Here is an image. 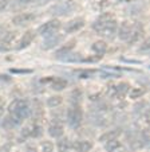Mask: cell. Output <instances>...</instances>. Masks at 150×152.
Returning <instances> with one entry per match:
<instances>
[{
    "instance_id": "10",
    "label": "cell",
    "mask_w": 150,
    "mask_h": 152,
    "mask_svg": "<svg viewBox=\"0 0 150 152\" xmlns=\"http://www.w3.org/2000/svg\"><path fill=\"white\" fill-rule=\"evenodd\" d=\"M34 37H35V34H34V31H31V30L27 31L26 34H23L22 39H20V42H19V46H17V50H22V49L28 47L32 43V40H34Z\"/></svg>"
},
{
    "instance_id": "9",
    "label": "cell",
    "mask_w": 150,
    "mask_h": 152,
    "mask_svg": "<svg viewBox=\"0 0 150 152\" xmlns=\"http://www.w3.org/2000/svg\"><path fill=\"white\" fill-rule=\"evenodd\" d=\"M143 35V26L141 23H137L133 26V30H131L130 38H129V42L130 43H136L139 40V38H142Z\"/></svg>"
},
{
    "instance_id": "4",
    "label": "cell",
    "mask_w": 150,
    "mask_h": 152,
    "mask_svg": "<svg viewBox=\"0 0 150 152\" xmlns=\"http://www.w3.org/2000/svg\"><path fill=\"white\" fill-rule=\"evenodd\" d=\"M62 35H58V34H52L50 37H47V39L44 40V43L42 45V49L43 50H50V49H54L57 45H59V42L62 40Z\"/></svg>"
},
{
    "instance_id": "2",
    "label": "cell",
    "mask_w": 150,
    "mask_h": 152,
    "mask_svg": "<svg viewBox=\"0 0 150 152\" xmlns=\"http://www.w3.org/2000/svg\"><path fill=\"white\" fill-rule=\"evenodd\" d=\"M59 28H60V22L57 19H52V20H48V22L43 23L42 26L39 27L38 32H39L42 37H50V35L55 34Z\"/></svg>"
},
{
    "instance_id": "31",
    "label": "cell",
    "mask_w": 150,
    "mask_h": 152,
    "mask_svg": "<svg viewBox=\"0 0 150 152\" xmlns=\"http://www.w3.org/2000/svg\"><path fill=\"white\" fill-rule=\"evenodd\" d=\"M12 73H31V70H17V69H12Z\"/></svg>"
},
{
    "instance_id": "18",
    "label": "cell",
    "mask_w": 150,
    "mask_h": 152,
    "mask_svg": "<svg viewBox=\"0 0 150 152\" xmlns=\"http://www.w3.org/2000/svg\"><path fill=\"white\" fill-rule=\"evenodd\" d=\"M51 86L54 90H63L67 86V81L63 78H54L51 80Z\"/></svg>"
},
{
    "instance_id": "13",
    "label": "cell",
    "mask_w": 150,
    "mask_h": 152,
    "mask_svg": "<svg viewBox=\"0 0 150 152\" xmlns=\"http://www.w3.org/2000/svg\"><path fill=\"white\" fill-rule=\"evenodd\" d=\"M122 133L121 129H113V131H107L106 133H103L101 137H99V141H102V143H106V141H110V140H115L119 135Z\"/></svg>"
},
{
    "instance_id": "25",
    "label": "cell",
    "mask_w": 150,
    "mask_h": 152,
    "mask_svg": "<svg viewBox=\"0 0 150 152\" xmlns=\"http://www.w3.org/2000/svg\"><path fill=\"white\" fill-rule=\"evenodd\" d=\"M40 133H42V128H40V126H38V125L31 126V131H30V136L38 137V136H40Z\"/></svg>"
},
{
    "instance_id": "7",
    "label": "cell",
    "mask_w": 150,
    "mask_h": 152,
    "mask_svg": "<svg viewBox=\"0 0 150 152\" xmlns=\"http://www.w3.org/2000/svg\"><path fill=\"white\" fill-rule=\"evenodd\" d=\"M72 8H74L72 3H70V1H64V3L54 7L51 11H52V14H55V15H67V14H70V11Z\"/></svg>"
},
{
    "instance_id": "22",
    "label": "cell",
    "mask_w": 150,
    "mask_h": 152,
    "mask_svg": "<svg viewBox=\"0 0 150 152\" xmlns=\"http://www.w3.org/2000/svg\"><path fill=\"white\" fill-rule=\"evenodd\" d=\"M70 147H71V144H70V141H68L67 137L59 140V143H58V148H59L60 152H66L68 148H70Z\"/></svg>"
},
{
    "instance_id": "5",
    "label": "cell",
    "mask_w": 150,
    "mask_h": 152,
    "mask_svg": "<svg viewBox=\"0 0 150 152\" xmlns=\"http://www.w3.org/2000/svg\"><path fill=\"white\" fill-rule=\"evenodd\" d=\"M34 19L35 16L32 14H20V15H16L12 19V23L16 24V26H26V24H28Z\"/></svg>"
},
{
    "instance_id": "16",
    "label": "cell",
    "mask_w": 150,
    "mask_h": 152,
    "mask_svg": "<svg viewBox=\"0 0 150 152\" xmlns=\"http://www.w3.org/2000/svg\"><path fill=\"white\" fill-rule=\"evenodd\" d=\"M75 45H77V42L75 40H70V42L67 43V45H64V46L62 47V49H59L57 53H55V55H57L58 58H60V57H63V55H67L68 53L71 51V50L75 47Z\"/></svg>"
},
{
    "instance_id": "30",
    "label": "cell",
    "mask_w": 150,
    "mask_h": 152,
    "mask_svg": "<svg viewBox=\"0 0 150 152\" xmlns=\"http://www.w3.org/2000/svg\"><path fill=\"white\" fill-rule=\"evenodd\" d=\"M147 49H149V40H145V43H143V45H142L141 50H142V51H146Z\"/></svg>"
},
{
    "instance_id": "17",
    "label": "cell",
    "mask_w": 150,
    "mask_h": 152,
    "mask_svg": "<svg viewBox=\"0 0 150 152\" xmlns=\"http://www.w3.org/2000/svg\"><path fill=\"white\" fill-rule=\"evenodd\" d=\"M48 133H50V136H52V137H60V136L63 135V126L58 123L51 124L50 128H48Z\"/></svg>"
},
{
    "instance_id": "1",
    "label": "cell",
    "mask_w": 150,
    "mask_h": 152,
    "mask_svg": "<svg viewBox=\"0 0 150 152\" xmlns=\"http://www.w3.org/2000/svg\"><path fill=\"white\" fill-rule=\"evenodd\" d=\"M82 120H83V112L80 109L79 105H75L72 109L68 110L67 113V121L72 128H77L82 124Z\"/></svg>"
},
{
    "instance_id": "26",
    "label": "cell",
    "mask_w": 150,
    "mask_h": 152,
    "mask_svg": "<svg viewBox=\"0 0 150 152\" xmlns=\"http://www.w3.org/2000/svg\"><path fill=\"white\" fill-rule=\"evenodd\" d=\"M141 136H142V140H143V145H147V144H149V140H150V137H149V129L145 128L143 131L141 132Z\"/></svg>"
},
{
    "instance_id": "14",
    "label": "cell",
    "mask_w": 150,
    "mask_h": 152,
    "mask_svg": "<svg viewBox=\"0 0 150 152\" xmlns=\"http://www.w3.org/2000/svg\"><path fill=\"white\" fill-rule=\"evenodd\" d=\"M105 148H106V151H107V152H123L125 151L123 145H122L119 141H117V139H115V140L106 141Z\"/></svg>"
},
{
    "instance_id": "32",
    "label": "cell",
    "mask_w": 150,
    "mask_h": 152,
    "mask_svg": "<svg viewBox=\"0 0 150 152\" xmlns=\"http://www.w3.org/2000/svg\"><path fill=\"white\" fill-rule=\"evenodd\" d=\"M26 152H36V151H35V148H31V147H28Z\"/></svg>"
},
{
    "instance_id": "34",
    "label": "cell",
    "mask_w": 150,
    "mask_h": 152,
    "mask_svg": "<svg viewBox=\"0 0 150 152\" xmlns=\"http://www.w3.org/2000/svg\"><path fill=\"white\" fill-rule=\"evenodd\" d=\"M20 1H24V3H28V1H31V0H20Z\"/></svg>"
},
{
    "instance_id": "21",
    "label": "cell",
    "mask_w": 150,
    "mask_h": 152,
    "mask_svg": "<svg viewBox=\"0 0 150 152\" xmlns=\"http://www.w3.org/2000/svg\"><path fill=\"white\" fill-rule=\"evenodd\" d=\"M59 59L66 61V62H79V61H83L80 58V54H70V53L67 55H64V57H60Z\"/></svg>"
},
{
    "instance_id": "6",
    "label": "cell",
    "mask_w": 150,
    "mask_h": 152,
    "mask_svg": "<svg viewBox=\"0 0 150 152\" xmlns=\"http://www.w3.org/2000/svg\"><path fill=\"white\" fill-rule=\"evenodd\" d=\"M115 31H117V22H115L114 18H111L107 23H106L105 28H103V31H102V34L101 35L109 38V39H111V38L114 37V34H115Z\"/></svg>"
},
{
    "instance_id": "20",
    "label": "cell",
    "mask_w": 150,
    "mask_h": 152,
    "mask_svg": "<svg viewBox=\"0 0 150 152\" xmlns=\"http://www.w3.org/2000/svg\"><path fill=\"white\" fill-rule=\"evenodd\" d=\"M129 83H126V82H121L119 85H117L115 86V93L117 94H119V96H125L126 93L129 92Z\"/></svg>"
},
{
    "instance_id": "12",
    "label": "cell",
    "mask_w": 150,
    "mask_h": 152,
    "mask_svg": "<svg viewBox=\"0 0 150 152\" xmlns=\"http://www.w3.org/2000/svg\"><path fill=\"white\" fill-rule=\"evenodd\" d=\"M72 147L77 152H88L93 148V144H91V141H87V140H79V141H75L72 144Z\"/></svg>"
},
{
    "instance_id": "3",
    "label": "cell",
    "mask_w": 150,
    "mask_h": 152,
    "mask_svg": "<svg viewBox=\"0 0 150 152\" xmlns=\"http://www.w3.org/2000/svg\"><path fill=\"white\" fill-rule=\"evenodd\" d=\"M83 26H85V19H83V18H77V19L68 22V23L66 24L64 30H66V32H68V34H72V32L80 30Z\"/></svg>"
},
{
    "instance_id": "29",
    "label": "cell",
    "mask_w": 150,
    "mask_h": 152,
    "mask_svg": "<svg viewBox=\"0 0 150 152\" xmlns=\"http://www.w3.org/2000/svg\"><path fill=\"white\" fill-rule=\"evenodd\" d=\"M11 147H12V145H11V143L6 144V145H4V147H1V148H0V152H7L9 148H11Z\"/></svg>"
},
{
    "instance_id": "36",
    "label": "cell",
    "mask_w": 150,
    "mask_h": 152,
    "mask_svg": "<svg viewBox=\"0 0 150 152\" xmlns=\"http://www.w3.org/2000/svg\"><path fill=\"white\" fill-rule=\"evenodd\" d=\"M123 1H130V0H123Z\"/></svg>"
},
{
    "instance_id": "11",
    "label": "cell",
    "mask_w": 150,
    "mask_h": 152,
    "mask_svg": "<svg viewBox=\"0 0 150 152\" xmlns=\"http://www.w3.org/2000/svg\"><path fill=\"white\" fill-rule=\"evenodd\" d=\"M24 106H28V101L27 100H22V98H19V100H14L8 106L9 115H15L17 110H20L22 108H24Z\"/></svg>"
},
{
    "instance_id": "28",
    "label": "cell",
    "mask_w": 150,
    "mask_h": 152,
    "mask_svg": "<svg viewBox=\"0 0 150 152\" xmlns=\"http://www.w3.org/2000/svg\"><path fill=\"white\" fill-rule=\"evenodd\" d=\"M101 75H102V78H115V77H118V75L115 74V73H105V72H102L101 73Z\"/></svg>"
},
{
    "instance_id": "24",
    "label": "cell",
    "mask_w": 150,
    "mask_h": 152,
    "mask_svg": "<svg viewBox=\"0 0 150 152\" xmlns=\"http://www.w3.org/2000/svg\"><path fill=\"white\" fill-rule=\"evenodd\" d=\"M40 149H42V152H52L54 151V144L51 143V141H42V144H40Z\"/></svg>"
},
{
    "instance_id": "15",
    "label": "cell",
    "mask_w": 150,
    "mask_h": 152,
    "mask_svg": "<svg viewBox=\"0 0 150 152\" xmlns=\"http://www.w3.org/2000/svg\"><path fill=\"white\" fill-rule=\"evenodd\" d=\"M94 53H96L98 55L102 57L106 51H107V43L103 42V40H96L95 43H93V46H91Z\"/></svg>"
},
{
    "instance_id": "23",
    "label": "cell",
    "mask_w": 150,
    "mask_h": 152,
    "mask_svg": "<svg viewBox=\"0 0 150 152\" xmlns=\"http://www.w3.org/2000/svg\"><path fill=\"white\" fill-rule=\"evenodd\" d=\"M145 92H146V90H145L143 88H134V89L130 92V98H134V100H136V98L142 97V96L145 94Z\"/></svg>"
},
{
    "instance_id": "19",
    "label": "cell",
    "mask_w": 150,
    "mask_h": 152,
    "mask_svg": "<svg viewBox=\"0 0 150 152\" xmlns=\"http://www.w3.org/2000/svg\"><path fill=\"white\" fill-rule=\"evenodd\" d=\"M62 101H63V98L60 96H52V97H50L47 100V105L50 108H57V106H59L62 104Z\"/></svg>"
},
{
    "instance_id": "8",
    "label": "cell",
    "mask_w": 150,
    "mask_h": 152,
    "mask_svg": "<svg viewBox=\"0 0 150 152\" xmlns=\"http://www.w3.org/2000/svg\"><path fill=\"white\" fill-rule=\"evenodd\" d=\"M131 30H133V26H131L129 22H122L121 27H119V31H118L119 38H121L122 40H129L130 34H131Z\"/></svg>"
},
{
    "instance_id": "35",
    "label": "cell",
    "mask_w": 150,
    "mask_h": 152,
    "mask_svg": "<svg viewBox=\"0 0 150 152\" xmlns=\"http://www.w3.org/2000/svg\"><path fill=\"white\" fill-rule=\"evenodd\" d=\"M1 115H3V110H1V108H0V117H1Z\"/></svg>"
},
{
    "instance_id": "33",
    "label": "cell",
    "mask_w": 150,
    "mask_h": 152,
    "mask_svg": "<svg viewBox=\"0 0 150 152\" xmlns=\"http://www.w3.org/2000/svg\"><path fill=\"white\" fill-rule=\"evenodd\" d=\"M3 104H4V100L1 97H0V108H1V106H3Z\"/></svg>"
},
{
    "instance_id": "27",
    "label": "cell",
    "mask_w": 150,
    "mask_h": 152,
    "mask_svg": "<svg viewBox=\"0 0 150 152\" xmlns=\"http://www.w3.org/2000/svg\"><path fill=\"white\" fill-rule=\"evenodd\" d=\"M95 73V70H83V72H79L80 78H90V75H93Z\"/></svg>"
}]
</instances>
